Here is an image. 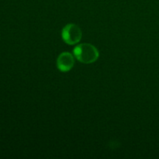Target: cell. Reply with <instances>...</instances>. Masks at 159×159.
<instances>
[{
	"instance_id": "obj_3",
	"label": "cell",
	"mask_w": 159,
	"mask_h": 159,
	"mask_svg": "<svg viewBox=\"0 0 159 159\" xmlns=\"http://www.w3.org/2000/svg\"><path fill=\"white\" fill-rule=\"evenodd\" d=\"M75 65L74 55L69 52H62L57 57V67L61 72L69 71Z\"/></svg>"
},
{
	"instance_id": "obj_2",
	"label": "cell",
	"mask_w": 159,
	"mask_h": 159,
	"mask_svg": "<svg viewBox=\"0 0 159 159\" xmlns=\"http://www.w3.org/2000/svg\"><path fill=\"white\" fill-rule=\"evenodd\" d=\"M61 37L65 43L69 45H74L79 43L82 39V30L77 25L69 23L62 30Z\"/></svg>"
},
{
	"instance_id": "obj_1",
	"label": "cell",
	"mask_w": 159,
	"mask_h": 159,
	"mask_svg": "<svg viewBox=\"0 0 159 159\" xmlns=\"http://www.w3.org/2000/svg\"><path fill=\"white\" fill-rule=\"evenodd\" d=\"M75 57L84 64H92L96 61L99 57L97 48L91 43H80L73 50Z\"/></svg>"
}]
</instances>
